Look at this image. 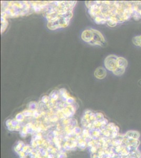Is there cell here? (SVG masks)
I'll return each mask as SVG.
<instances>
[{
  "label": "cell",
  "instance_id": "obj_1",
  "mask_svg": "<svg viewBox=\"0 0 141 158\" xmlns=\"http://www.w3.org/2000/svg\"><path fill=\"white\" fill-rule=\"evenodd\" d=\"M85 4L95 23L111 27L128 20L132 13V6L126 2L88 1Z\"/></svg>",
  "mask_w": 141,
  "mask_h": 158
},
{
  "label": "cell",
  "instance_id": "obj_2",
  "mask_svg": "<svg viewBox=\"0 0 141 158\" xmlns=\"http://www.w3.org/2000/svg\"><path fill=\"white\" fill-rule=\"evenodd\" d=\"M33 10L42 13L48 21L47 27L51 30L65 27L73 16L77 1H30Z\"/></svg>",
  "mask_w": 141,
  "mask_h": 158
},
{
  "label": "cell",
  "instance_id": "obj_3",
  "mask_svg": "<svg viewBox=\"0 0 141 158\" xmlns=\"http://www.w3.org/2000/svg\"><path fill=\"white\" fill-rule=\"evenodd\" d=\"M1 8V16L6 18L25 16L33 11L30 1H2Z\"/></svg>",
  "mask_w": 141,
  "mask_h": 158
},
{
  "label": "cell",
  "instance_id": "obj_4",
  "mask_svg": "<svg viewBox=\"0 0 141 158\" xmlns=\"http://www.w3.org/2000/svg\"><path fill=\"white\" fill-rule=\"evenodd\" d=\"M82 39L90 45L103 47L106 44V40L100 31L95 29L84 30L81 35Z\"/></svg>",
  "mask_w": 141,
  "mask_h": 158
},
{
  "label": "cell",
  "instance_id": "obj_5",
  "mask_svg": "<svg viewBox=\"0 0 141 158\" xmlns=\"http://www.w3.org/2000/svg\"><path fill=\"white\" fill-rule=\"evenodd\" d=\"M118 56L113 54L107 56L104 61V65L106 69L114 72L118 68Z\"/></svg>",
  "mask_w": 141,
  "mask_h": 158
},
{
  "label": "cell",
  "instance_id": "obj_6",
  "mask_svg": "<svg viewBox=\"0 0 141 158\" xmlns=\"http://www.w3.org/2000/svg\"><path fill=\"white\" fill-rule=\"evenodd\" d=\"M107 73L106 69L103 67H98L95 70L94 72V76L97 79H103L106 77Z\"/></svg>",
  "mask_w": 141,
  "mask_h": 158
},
{
  "label": "cell",
  "instance_id": "obj_7",
  "mask_svg": "<svg viewBox=\"0 0 141 158\" xmlns=\"http://www.w3.org/2000/svg\"><path fill=\"white\" fill-rule=\"evenodd\" d=\"M128 62L125 58L123 57H118V68L126 69L127 67Z\"/></svg>",
  "mask_w": 141,
  "mask_h": 158
},
{
  "label": "cell",
  "instance_id": "obj_8",
  "mask_svg": "<svg viewBox=\"0 0 141 158\" xmlns=\"http://www.w3.org/2000/svg\"><path fill=\"white\" fill-rule=\"evenodd\" d=\"M7 25H8V22H7L6 19L4 17L1 16V33L4 32V31L6 30V27H7Z\"/></svg>",
  "mask_w": 141,
  "mask_h": 158
},
{
  "label": "cell",
  "instance_id": "obj_9",
  "mask_svg": "<svg viewBox=\"0 0 141 158\" xmlns=\"http://www.w3.org/2000/svg\"><path fill=\"white\" fill-rule=\"evenodd\" d=\"M132 42L134 45L141 47V35L135 36L133 38Z\"/></svg>",
  "mask_w": 141,
  "mask_h": 158
},
{
  "label": "cell",
  "instance_id": "obj_10",
  "mask_svg": "<svg viewBox=\"0 0 141 158\" xmlns=\"http://www.w3.org/2000/svg\"><path fill=\"white\" fill-rule=\"evenodd\" d=\"M125 69L117 68L116 70H115L113 73L116 76H121L125 72Z\"/></svg>",
  "mask_w": 141,
  "mask_h": 158
}]
</instances>
